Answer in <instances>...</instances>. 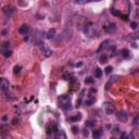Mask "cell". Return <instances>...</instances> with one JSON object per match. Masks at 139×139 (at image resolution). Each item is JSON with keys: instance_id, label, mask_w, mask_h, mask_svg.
Returning a JSON list of instances; mask_svg holds the SVG:
<instances>
[{"instance_id": "6da1fadb", "label": "cell", "mask_w": 139, "mask_h": 139, "mask_svg": "<svg viewBox=\"0 0 139 139\" xmlns=\"http://www.w3.org/2000/svg\"><path fill=\"white\" fill-rule=\"evenodd\" d=\"M59 104L60 107H62L64 110H71V96L70 95H62L59 98Z\"/></svg>"}, {"instance_id": "7a4b0ae2", "label": "cell", "mask_w": 139, "mask_h": 139, "mask_svg": "<svg viewBox=\"0 0 139 139\" xmlns=\"http://www.w3.org/2000/svg\"><path fill=\"white\" fill-rule=\"evenodd\" d=\"M84 33H85V35L88 36V37H94L97 34V28L92 23H88L85 26V28H84Z\"/></svg>"}, {"instance_id": "3957f363", "label": "cell", "mask_w": 139, "mask_h": 139, "mask_svg": "<svg viewBox=\"0 0 139 139\" xmlns=\"http://www.w3.org/2000/svg\"><path fill=\"white\" fill-rule=\"evenodd\" d=\"M38 46H39V48H40V50L43 51V53L45 54L46 57H50L51 54H52V51H51V49H49L46 45H45V43H43V41H40L39 44H37Z\"/></svg>"}, {"instance_id": "277c9868", "label": "cell", "mask_w": 139, "mask_h": 139, "mask_svg": "<svg viewBox=\"0 0 139 139\" xmlns=\"http://www.w3.org/2000/svg\"><path fill=\"white\" fill-rule=\"evenodd\" d=\"M103 109H104V112L108 114V115H111V114L114 112V110H115V108H114V105L111 103V102H104Z\"/></svg>"}, {"instance_id": "5b68a950", "label": "cell", "mask_w": 139, "mask_h": 139, "mask_svg": "<svg viewBox=\"0 0 139 139\" xmlns=\"http://www.w3.org/2000/svg\"><path fill=\"white\" fill-rule=\"evenodd\" d=\"M9 86H10V84H9L8 80H5V78H0V90L7 91L9 89Z\"/></svg>"}, {"instance_id": "8992f818", "label": "cell", "mask_w": 139, "mask_h": 139, "mask_svg": "<svg viewBox=\"0 0 139 139\" xmlns=\"http://www.w3.org/2000/svg\"><path fill=\"white\" fill-rule=\"evenodd\" d=\"M117 118L121 121V122H127V120H128V113L126 112V111H120L117 113Z\"/></svg>"}, {"instance_id": "52a82bcc", "label": "cell", "mask_w": 139, "mask_h": 139, "mask_svg": "<svg viewBox=\"0 0 139 139\" xmlns=\"http://www.w3.org/2000/svg\"><path fill=\"white\" fill-rule=\"evenodd\" d=\"M19 33L21 35H24V36L28 35V33H29V26L27 25V24H23V25H21L20 28H19Z\"/></svg>"}, {"instance_id": "ba28073f", "label": "cell", "mask_w": 139, "mask_h": 139, "mask_svg": "<svg viewBox=\"0 0 139 139\" xmlns=\"http://www.w3.org/2000/svg\"><path fill=\"white\" fill-rule=\"evenodd\" d=\"M56 139H68L65 131L62 129H59L56 131Z\"/></svg>"}, {"instance_id": "9c48e42d", "label": "cell", "mask_w": 139, "mask_h": 139, "mask_svg": "<svg viewBox=\"0 0 139 139\" xmlns=\"http://www.w3.org/2000/svg\"><path fill=\"white\" fill-rule=\"evenodd\" d=\"M116 29V24L115 23H110L108 26H104V31L108 33H112Z\"/></svg>"}, {"instance_id": "30bf717a", "label": "cell", "mask_w": 139, "mask_h": 139, "mask_svg": "<svg viewBox=\"0 0 139 139\" xmlns=\"http://www.w3.org/2000/svg\"><path fill=\"white\" fill-rule=\"evenodd\" d=\"M56 34H57L56 29H54V28H51V29H49V32L47 33V38H48V39H52V38L56 37Z\"/></svg>"}, {"instance_id": "8fae6325", "label": "cell", "mask_w": 139, "mask_h": 139, "mask_svg": "<svg viewBox=\"0 0 139 139\" xmlns=\"http://www.w3.org/2000/svg\"><path fill=\"white\" fill-rule=\"evenodd\" d=\"M102 136V129H97L92 133V137L94 139H100Z\"/></svg>"}, {"instance_id": "7c38bea8", "label": "cell", "mask_w": 139, "mask_h": 139, "mask_svg": "<svg viewBox=\"0 0 139 139\" xmlns=\"http://www.w3.org/2000/svg\"><path fill=\"white\" fill-rule=\"evenodd\" d=\"M81 120H82V114H81V113H78V114H76L75 116L70 117V122L75 123V122H78V121H81Z\"/></svg>"}, {"instance_id": "4fadbf2b", "label": "cell", "mask_w": 139, "mask_h": 139, "mask_svg": "<svg viewBox=\"0 0 139 139\" xmlns=\"http://www.w3.org/2000/svg\"><path fill=\"white\" fill-rule=\"evenodd\" d=\"M108 44H109V40H104L103 43H101V46L99 47V49L97 50V52H98V53H99V52H101L102 50L104 49V48H107V47H108Z\"/></svg>"}, {"instance_id": "5bb4252c", "label": "cell", "mask_w": 139, "mask_h": 139, "mask_svg": "<svg viewBox=\"0 0 139 139\" xmlns=\"http://www.w3.org/2000/svg\"><path fill=\"white\" fill-rule=\"evenodd\" d=\"M95 101H96V98L95 97H91V98H88L86 101H85V104L87 107H90V105H92L95 103Z\"/></svg>"}, {"instance_id": "9a60e30c", "label": "cell", "mask_w": 139, "mask_h": 139, "mask_svg": "<svg viewBox=\"0 0 139 139\" xmlns=\"http://www.w3.org/2000/svg\"><path fill=\"white\" fill-rule=\"evenodd\" d=\"M111 13L114 15V16H122V12L118 11L117 9H111Z\"/></svg>"}, {"instance_id": "2e32d148", "label": "cell", "mask_w": 139, "mask_h": 139, "mask_svg": "<svg viewBox=\"0 0 139 139\" xmlns=\"http://www.w3.org/2000/svg\"><path fill=\"white\" fill-rule=\"evenodd\" d=\"M54 127H56V125H54V124H49V125H47V133H48V134H50V133L51 131H53L52 129L54 128Z\"/></svg>"}, {"instance_id": "e0dca14e", "label": "cell", "mask_w": 139, "mask_h": 139, "mask_svg": "<svg viewBox=\"0 0 139 139\" xmlns=\"http://www.w3.org/2000/svg\"><path fill=\"white\" fill-rule=\"evenodd\" d=\"M95 74H96V77L97 78H100L101 76H102V71H101V69H96V72H95Z\"/></svg>"}, {"instance_id": "ac0fdd59", "label": "cell", "mask_w": 139, "mask_h": 139, "mask_svg": "<svg viewBox=\"0 0 139 139\" xmlns=\"http://www.w3.org/2000/svg\"><path fill=\"white\" fill-rule=\"evenodd\" d=\"M112 70H113L112 66H107V68L104 69V73H105V74H110L111 72H112Z\"/></svg>"}, {"instance_id": "d6986e66", "label": "cell", "mask_w": 139, "mask_h": 139, "mask_svg": "<svg viewBox=\"0 0 139 139\" xmlns=\"http://www.w3.org/2000/svg\"><path fill=\"white\" fill-rule=\"evenodd\" d=\"M85 83L86 84H92L94 83V78L92 77H87L85 80Z\"/></svg>"}, {"instance_id": "ffe728a7", "label": "cell", "mask_w": 139, "mask_h": 139, "mask_svg": "<svg viewBox=\"0 0 139 139\" xmlns=\"http://www.w3.org/2000/svg\"><path fill=\"white\" fill-rule=\"evenodd\" d=\"M20 71H21V66L20 65H16L15 68H14V74H19Z\"/></svg>"}, {"instance_id": "44dd1931", "label": "cell", "mask_w": 139, "mask_h": 139, "mask_svg": "<svg viewBox=\"0 0 139 139\" xmlns=\"http://www.w3.org/2000/svg\"><path fill=\"white\" fill-rule=\"evenodd\" d=\"M137 26H138V23H137V22H130V27H131L133 29H136Z\"/></svg>"}, {"instance_id": "7402d4cb", "label": "cell", "mask_w": 139, "mask_h": 139, "mask_svg": "<svg viewBox=\"0 0 139 139\" xmlns=\"http://www.w3.org/2000/svg\"><path fill=\"white\" fill-rule=\"evenodd\" d=\"M107 60H108V57H107V56H102V57L100 58V62H101V63H104V62H107Z\"/></svg>"}, {"instance_id": "603a6c76", "label": "cell", "mask_w": 139, "mask_h": 139, "mask_svg": "<svg viewBox=\"0 0 139 139\" xmlns=\"http://www.w3.org/2000/svg\"><path fill=\"white\" fill-rule=\"evenodd\" d=\"M121 139H129L128 135L126 134V133H122V135H121Z\"/></svg>"}, {"instance_id": "cb8c5ba5", "label": "cell", "mask_w": 139, "mask_h": 139, "mask_svg": "<svg viewBox=\"0 0 139 139\" xmlns=\"http://www.w3.org/2000/svg\"><path fill=\"white\" fill-rule=\"evenodd\" d=\"M72 130H73L74 134H77V133L80 131V128H78L77 126H73V127H72Z\"/></svg>"}, {"instance_id": "d4e9b609", "label": "cell", "mask_w": 139, "mask_h": 139, "mask_svg": "<svg viewBox=\"0 0 139 139\" xmlns=\"http://www.w3.org/2000/svg\"><path fill=\"white\" fill-rule=\"evenodd\" d=\"M122 54H123V57H125V58L128 57V54H129V53H128V50H127V49H124V50L122 51Z\"/></svg>"}, {"instance_id": "484cf974", "label": "cell", "mask_w": 139, "mask_h": 139, "mask_svg": "<svg viewBox=\"0 0 139 139\" xmlns=\"http://www.w3.org/2000/svg\"><path fill=\"white\" fill-rule=\"evenodd\" d=\"M115 47H113L111 48V54H110V57H113V56H115Z\"/></svg>"}, {"instance_id": "4316f807", "label": "cell", "mask_w": 139, "mask_h": 139, "mask_svg": "<svg viewBox=\"0 0 139 139\" xmlns=\"http://www.w3.org/2000/svg\"><path fill=\"white\" fill-rule=\"evenodd\" d=\"M113 130H114V133H120V131H121L120 126H114V127H113Z\"/></svg>"}, {"instance_id": "83f0119b", "label": "cell", "mask_w": 139, "mask_h": 139, "mask_svg": "<svg viewBox=\"0 0 139 139\" xmlns=\"http://www.w3.org/2000/svg\"><path fill=\"white\" fill-rule=\"evenodd\" d=\"M138 124V114L135 116V118H134V125H137Z\"/></svg>"}, {"instance_id": "f1b7e54d", "label": "cell", "mask_w": 139, "mask_h": 139, "mask_svg": "<svg viewBox=\"0 0 139 139\" xmlns=\"http://www.w3.org/2000/svg\"><path fill=\"white\" fill-rule=\"evenodd\" d=\"M88 134H89V133H88V130L87 129H84V136H88Z\"/></svg>"}, {"instance_id": "f546056e", "label": "cell", "mask_w": 139, "mask_h": 139, "mask_svg": "<svg viewBox=\"0 0 139 139\" xmlns=\"http://www.w3.org/2000/svg\"><path fill=\"white\" fill-rule=\"evenodd\" d=\"M76 3H80V4H84V3H86V1H78V0H77V1H75Z\"/></svg>"}, {"instance_id": "4dcf8cb0", "label": "cell", "mask_w": 139, "mask_h": 139, "mask_svg": "<svg viewBox=\"0 0 139 139\" xmlns=\"http://www.w3.org/2000/svg\"><path fill=\"white\" fill-rule=\"evenodd\" d=\"M3 139H12L10 136H5V137H3Z\"/></svg>"}, {"instance_id": "1f68e13d", "label": "cell", "mask_w": 139, "mask_h": 139, "mask_svg": "<svg viewBox=\"0 0 139 139\" xmlns=\"http://www.w3.org/2000/svg\"><path fill=\"white\" fill-rule=\"evenodd\" d=\"M133 139H135V138H133Z\"/></svg>"}]
</instances>
